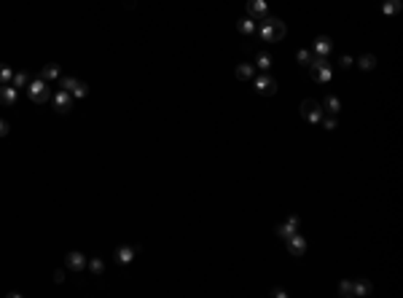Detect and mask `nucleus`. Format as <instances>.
Masks as SVG:
<instances>
[{
    "instance_id": "a878e982",
    "label": "nucleus",
    "mask_w": 403,
    "mask_h": 298,
    "mask_svg": "<svg viewBox=\"0 0 403 298\" xmlns=\"http://www.w3.org/2000/svg\"><path fill=\"white\" fill-rule=\"evenodd\" d=\"M296 59H299L301 64H309V62H312V51H306V48H299V51H296Z\"/></svg>"
},
{
    "instance_id": "c85d7f7f",
    "label": "nucleus",
    "mask_w": 403,
    "mask_h": 298,
    "mask_svg": "<svg viewBox=\"0 0 403 298\" xmlns=\"http://www.w3.org/2000/svg\"><path fill=\"white\" fill-rule=\"evenodd\" d=\"M339 64L344 67V70H347V67H352V57H347V54H344V57L339 59Z\"/></svg>"
},
{
    "instance_id": "412c9836",
    "label": "nucleus",
    "mask_w": 403,
    "mask_h": 298,
    "mask_svg": "<svg viewBox=\"0 0 403 298\" xmlns=\"http://www.w3.org/2000/svg\"><path fill=\"white\" fill-rule=\"evenodd\" d=\"M27 83H30L27 73H14V76H11V86L14 89H27Z\"/></svg>"
},
{
    "instance_id": "f8f14e48",
    "label": "nucleus",
    "mask_w": 403,
    "mask_h": 298,
    "mask_svg": "<svg viewBox=\"0 0 403 298\" xmlns=\"http://www.w3.org/2000/svg\"><path fill=\"white\" fill-rule=\"evenodd\" d=\"M331 48H334V43H331V38L320 35L315 43H312V51H315V57H328Z\"/></svg>"
},
{
    "instance_id": "393cba45",
    "label": "nucleus",
    "mask_w": 403,
    "mask_h": 298,
    "mask_svg": "<svg viewBox=\"0 0 403 298\" xmlns=\"http://www.w3.org/2000/svg\"><path fill=\"white\" fill-rule=\"evenodd\" d=\"M78 83H81L78 78H73V76H65L62 81H59V86H62L65 92H70V94H73V92H75V86H78Z\"/></svg>"
},
{
    "instance_id": "b1692460",
    "label": "nucleus",
    "mask_w": 403,
    "mask_h": 298,
    "mask_svg": "<svg viewBox=\"0 0 403 298\" xmlns=\"http://www.w3.org/2000/svg\"><path fill=\"white\" fill-rule=\"evenodd\" d=\"M339 296H347V298H355V282L352 280H344L339 285Z\"/></svg>"
},
{
    "instance_id": "c756f323",
    "label": "nucleus",
    "mask_w": 403,
    "mask_h": 298,
    "mask_svg": "<svg viewBox=\"0 0 403 298\" xmlns=\"http://www.w3.org/2000/svg\"><path fill=\"white\" fill-rule=\"evenodd\" d=\"M54 282H57V285H62V282H65V271H62V269L54 271Z\"/></svg>"
},
{
    "instance_id": "7ed1b4c3",
    "label": "nucleus",
    "mask_w": 403,
    "mask_h": 298,
    "mask_svg": "<svg viewBox=\"0 0 403 298\" xmlns=\"http://www.w3.org/2000/svg\"><path fill=\"white\" fill-rule=\"evenodd\" d=\"M301 116H304L309 124H320L325 113H322V105L317 102V99H304V102H301Z\"/></svg>"
},
{
    "instance_id": "dca6fc26",
    "label": "nucleus",
    "mask_w": 403,
    "mask_h": 298,
    "mask_svg": "<svg viewBox=\"0 0 403 298\" xmlns=\"http://www.w3.org/2000/svg\"><path fill=\"white\" fill-rule=\"evenodd\" d=\"M320 105H322V113H339V110H341L339 97H334V94H328V97L320 102Z\"/></svg>"
},
{
    "instance_id": "ddd939ff",
    "label": "nucleus",
    "mask_w": 403,
    "mask_h": 298,
    "mask_svg": "<svg viewBox=\"0 0 403 298\" xmlns=\"http://www.w3.org/2000/svg\"><path fill=\"white\" fill-rule=\"evenodd\" d=\"M236 30H239L245 38H253L255 35V30H258V24H255V19H250V16H245V19H239L236 22Z\"/></svg>"
},
{
    "instance_id": "9d476101",
    "label": "nucleus",
    "mask_w": 403,
    "mask_h": 298,
    "mask_svg": "<svg viewBox=\"0 0 403 298\" xmlns=\"http://www.w3.org/2000/svg\"><path fill=\"white\" fill-rule=\"evenodd\" d=\"M266 0H248V16L255 19V22H261V19L266 16Z\"/></svg>"
},
{
    "instance_id": "cd10ccee",
    "label": "nucleus",
    "mask_w": 403,
    "mask_h": 298,
    "mask_svg": "<svg viewBox=\"0 0 403 298\" xmlns=\"http://www.w3.org/2000/svg\"><path fill=\"white\" fill-rule=\"evenodd\" d=\"M86 92H89V89H86V83H78V86H75V97H86Z\"/></svg>"
},
{
    "instance_id": "2eb2a0df",
    "label": "nucleus",
    "mask_w": 403,
    "mask_h": 298,
    "mask_svg": "<svg viewBox=\"0 0 403 298\" xmlns=\"http://www.w3.org/2000/svg\"><path fill=\"white\" fill-rule=\"evenodd\" d=\"M234 73H236V78H239V81H250V78L255 76V64H250V62H239Z\"/></svg>"
},
{
    "instance_id": "f03ea898",
    "label": "nucleus",
    "mask_w": 403,
    "mask_h": 298,
    "mask_svg": "<svg viewBox=\"0 0 403 298\" xmlns=\"http://www.w3.org/2000/svg\"><path fill=\"white\" fill-rule=\"evenodd\" d=\"M309 67V78L317 83H328L331 81V64L325 57H312V62L306 64Z\"/></svg>"
},
{
    "instance_id": "423d86ee",
    "label": "nucleus",
    "mask_w": 403,
    "mask_h": 298,
    "mask_svg": "<svg viewBox=\"0 0 403 298\" xmlns=\"http://www.w3.org/2000/svg\"><path fill=\"white\" fill-rule=\"evenodd\" d=\"M296 231H299V218H296V215H290L285 223H277V226H274V234L282 236V239H290Z\"/></svg>"
},
{
    "instance_id": "9b49d317",
    "label": "nucleus",
    "mask_w": 403,
    "mask_h": 298,
    "mask_svg": "<svg viewBox=\"0 0 403 298\" xmlns=\"http://www.w3.org/2000/svg\"><path fill=\"white\" fill-rule=\"evenodd\" d=\"M134 252H137V250H134V247H129V245H121L118 247V250H116V263H118V266H127V263H132L134 261Z\"/></svg>"
},
{
    "instance_id": "6ab92c4d",
    "label": "nucleus",
    "mask_w": 403,
    "mask_h": 298,
    "mask_svg": "<svg viewBox=\"0 0 403 298\" xmlns=\"http://www.w3.org/2000/svg\"><path fill=\"white\" fill-rule=\"evenodd\" d=\"M86 266H89V271H92L94 277H100L105 271V261H102V258H89Z\"/></svg>"
},
{
    "instance_id": "4be33fe9",
    "label": "nucleus",
    "mask_w": 403,
    "mask_h": 298,
    "mask_svg": "<svg viewBox=\"0 0 403 298\" xmlns=\"http://www.w3.org/2000/svg\"><path fill=\"white\" fill-rule=\"evenodd\" d=\"M355 282V296L360 298V296H369L371 293V282L369 280H352Z\"/></svg>"
},
{
    "instance_id": "2f4dec72",
    "label": "nucleus",
    "mask_w": 403,
    "mask_h": 298,
    "mask_svg": "<svg viewBox=\"0 0 403 298\" xmlns=\"http://www.w3.org/2000/svg\"><path fill=\"white\" fill-rule=\"evenodd\" d=\"M325 129H328V132H334V129H336V118H325Z\"/></svg>"
},
{
    "instance_id": "bb28decb",
    "label": "nucleus",
    "mask_w": 403,
    "mask_h": 298,
    "mask_svg": "<svg viewBox=\"0 0 403 298\" xmlns=\"http://www.w3.org/2000/svg\"><path fill=\"white\" fill-rule=\"evenodd\" d=\"M11 67H6V64H0V83H11Z\"/></svg>"
},
{
    "instance_id": "0eeeda50",
    "label": "nucleus",
    "mask_w": 403,
    "mask_h": 298,
    "mask_svg": "<svg viewBox=\"0 0 403 298\" xmlns=\"http://www.w3.org/2000/svg\"><path fill=\"white\" fill-rule=\"evenodd\" d=\"M70 108H73V94L65 92V89H59V92L54 94V110L57 113H70Z\"/></svg>"
},
{
    "instance_id": "5701e85b",
    "label": "nucleus",
    "mask_w": 403,
    "mask_h": 298,
    "mask_svg": "<svg viewBox=\"0 0 403 298\" xmlns=\"http://www.w3.org/2000/svg\"><path fill=\"white\" fill-rule=\"evenodd\" d=\"M382 11H385L387 16L398 14V11H401V0H385V3H382Z\"/></svg>"
},
{
    "instance_id": "7c9ffc66",
    "label": "nucleus",
    "mask_w": 403,
    "mask_h": 298,
    "mask_svg": "<svg viewBox=\"0 0 403 298\" xmlns=\"http://www.w3.org/2000/svg\"><path fill=\"white\" fill-rule=\"evenodd\" d=\"M6 135H8V121L0 118V137H6Z\"/></svg>"
},
{
    "instance_id": "f3484780",
    "label": "nucleus",
    "mask_w": 403,
    "mask_h": 298,
    "mask_svg": "<svg viewBox=\"0 0 403 298\" xmlns=\"http://www.w3.org/2000/svg\"><path fill=\"white\" fill-rule=\"evenodd\" d=\"M40 81H57V78H59V64H46V67H43V70H40Z\"/></svg>"
},
{
    "instance_id": "a211bd4d",
    "label": "nucleus",
    "mask_w": 403,
    "mask_h": 298,
    "mask_svg": "<svg viewBox=\"0 0 403 298\" xmlns=\"http://www.w3.org/2000/svg\"><path fill=\"white\" fill-rule=\"evenodd\" d=\"M255 67H258V70H269L271 67V54L269 51H258L255 54Z\"/></svg>"
},
{
    "instance_id": "6e6552de",
    "label": "nucleus",
    "mask_w": 403,
    "mask_h": 298,
    "mask_svg": "<svg viewBox=\"0 0 403 298\" xmlns=\"http://www.w3.org/2000/svg\"><path fill=\"white\" fill-rule=\"evenodd\" d=\"M86 261H89V258L84 255V252H75V250L65 255V266H67L70 271H84V269H86Z\"/></svg>"
},
{
    "instance_id": "4468645a",
    "label": "nucleus",
    "mask_w": 403,
    "mask_h": 298,
    "mask_svg": "<svg viewBox=\"0 0 403 298\" xmlns=\"http://www.w3.org/2000/svg\"><path fill=\"white\" fill-rule=\"evenodd\" d=\"M17 92L19 89H14L11 83H0V102L3 105H14L17 102Z\"/></svg>"
},
{
    "instance_id": "473e14b6",
    "label": "nucleus",
    "mask_w": 403,
    "mask_h": 298,
    "mask_svg": "<svg viewBox=\"0 0 403 298\" xmlns=\"http://www.w3.org/2000/svg\"><path fill=\"white\" fill-rule=\"evenodd\" d=\"M124 8H134V0H124Z\"/></svg>"
},
{
    "instance_id": "20e7f679",
    "label": "nucleus",
    "mask_w": 403,
    "mask_h": 298,
    "mask_svg": "<svg viewBox=\"0 0 403 298\" xmlns=\"http://www.w3.org/2000/svg\"><path fill=\"white\" fill-rule=\"evenodd\" d=\"M27 97L33 99L35 105H40V102H46L49 99V86H46V81H30L27 83Z\"/></svg>"
},
{
    "instance_id": "aec40b11",
    "label": "nucleus",
    "mask_w": 403,
    "mask_h": 298,
    "mask_svg": "<svg viewBox=\"0 0 403 298\" xmlns=\"http://www.w3.org/2000/svg\"><path fill=\"white\" fill-rule=\"evenodd\" d=\"M357 67H360V70H374L376 67V57L374 54H363V57L357 59Z\"/></svg>"
},
{
    "instance_id": "1a4fd4ad",
    "label": "nucleus",
    "mask_w": 403,
    "mask_h": 298,
    "mask_svg": "<svg viewBox=\"0 0 403 298\" xmlns=\"http://www.w3.org/2000/svg\"><path fill=\"white\" fill-rule=\"evenodd\" d=\"M285 242H288V252H290L293 258H301V255L306 252V239L299 234V231H296V234L290 236V239H285Z\"/></svg>"
},
{
    "instance_id": "f257e3e1",
    "label": "nucleus",
    "mask_w": 403,
    "mask_h": 298,
    "mask_svg": "<svg viewBox=\"0 0 403 298\" xmlns=\"http://www.w3.org/2000/svg\"><path fill=\"white\" fill-rule=\"evenodd\" d=\"M255 32H261V41L264 43H277V41H282V38L288 35V24L282 22V19L264 16L261 19V27L255 30Z\"/></svg>"
},
{
    "instance_id": "39448f33",
    "label": "nucleus",
    "mask_w": 403,
    "mask_h": 298,
    "mask_svg": "<svg viewBox=\"0 0 403 298\" xmlns=\"http://www.w3.org/2000/svg\"><path fill=\"white\" fill-rule=\"evenodd\" d=\"M253 86H255V92H258L261 97H271V94L277 92V81L271 76H258L253 81Z\"/></svg>"
}]
</instances>
